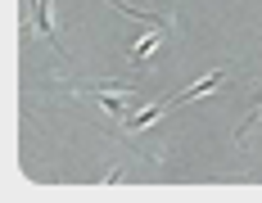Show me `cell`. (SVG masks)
I'll return each instance as SVG.
<instances>
[{
	"mask_svg": "<svg viewBox=\"0 0 262 203\" xmlns=\"http://www.w3.org/2000/svg\"><path fill=\"white\" fill-rule=\"evenodd\" d=\"M217 81H222V73H208V77H199V81H194L190 91H181V95H177V104H181V100H194V95H204V91H212Z\"/></svg>",
	"mask_w": 262,
	"mask_h": 203,
	"instance_id": "cell-1",
	"label": "cell"
},
{
	"mask_svg": "<svg viewBox=\"0 0 262 203\" xmlns=\"http://www.w3.org/2000/svg\"><path fill=\"white\" fill-rule=\"evenodd\" d=\"M163 46V32H154V36H145V41H136V50H131V59H149V54Z\"/></svg>",
	"mask_w": 262,
	"mask_h": 203,
	"instance_id": "cell-2",
	"label": "cell"
},
{
	"mask_svg": "<svg viewBox=\"0 0 262 203\" xmlns=\"http://www.w3.org/2000/svg\"><path fill=\"white\" fill-rule=\"evenodd\" d=\"M46 9H50V0H36V32H41V36H54L50 14H46Z\"/></svg>",
	"mask_w": 262,
	"mask_h": 203,
	"instance_id": "cell-3",
	"label": "cell"
}]
</instances>
